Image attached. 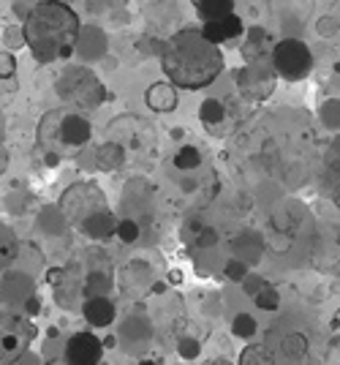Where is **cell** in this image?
Returning <instances> with one entry per match:
<instances>
[{
    "instance_id": "obj_2",
    "label": "cell",
    "mask_w": 340,
    "mask_h": 365,
    "mask_svg": "<svg viewBox=\"0 0 340 365\" xmlns=\"http://www.w3.org/2000/svg\"><path fill=\"white\" fill-rule=\"evenodd\" d=\"M25 44L38 63L68 60L76 49L79 17L63 0H38L25 14Z\"/></svg>"
},
{
    "instance_id": "obj_29",
    "label": "cell",
    "mask_w": 340,
    "mask_h": 365,
    "mask_svg": "<svg viewBox=\"0 0 340 365\" xmlns=\"http://www.w3.org/2000/svg\"><path fill=\"white\" fill-rule=\"evenodd\" d=\"M169 281H172V284H180V281H183V273H180V270L169 273Z\"/></svg>"
},
{
    "instance_id": "obj_26",
    "label": "cell",
    "mask_w": 340,
    "mask_h": 365,
    "mask_svg": "<svg viewBox=\"0 0 340 365\" xmlns=\"http://www.w3.org/2000/svg\"><path fill=\"white\" fill-rule=\"evenodd\" d=\"M213 243H218L216 229H202V234L196 237V245H213Z\"/></svg>"
},
{
    "instance_id": "obj_25",
    "label": "cell",
    "mask_w": 340,
    "mask_h": 365,
    "mask_svg": "<svg viewBox=\"0 0 340 365\" xmlns=\"http://www.w3.org/2000/svg\"><path fill=\"white\" fill-rule=\"evenodd\" d=\"M14 71H17V60H14V55H8V52H0V79H6V76H14Z\"/></svg>"
},
{
    "instance_id": "obj_17",
    "label": "cell",
    "mask_w": 340,
    "mask_h": 365,
    "mask_svg": "<svg viewBox=\"0 0 340 365\" xmlns=\"http://www.w3.org/2000/svg\"><path fill=\"white\" fill-rule=\"evenodd\" d=\"M123 161H125L123 145H118V142H106V145H101V150H98V166H101L104 172H115V169H120Z\"/></svg>"
},
{
    "instance_id": "obj_13",
    "label": "cell",
    "mask_w": 340,
    "mask_h": 365,
    "mask_svg": "<svg viewBox=\"0 0 340 365\" xmlns=\"http://www.w3.org/2000/svg\"><path fill=\"white\" fill-rule=\"evenodd\" d=\"M145 104H147L153 112H161V115L175 112L177 104H180L177 88H175L172 82H153V85L147 88V93H145Z\"/></svg>"
},
{
    "instance_id": "obj_28",
    "label": "cell",
    "mask_w": 340,
    "mask_h": 365,
    "mask_svg": "<svg viewBox=\"0 0 340 365\" xmlns=\"http://www.w3.org/2000/svg\"><path fill=\"white\" fill-rule=\"evenodd\" d=\"M6 166H8V156H6V147H3V142H0V175L6 172Z\"/></svg>"
},
{
    "instance_id": "obj_10",
    "label": "cell",
    "mask_w": 340,
    "mask_h": 365,
    "mask_svg": "<svg viewBox=\"0 0 340 365\" xmlns=\"http://www.w3.org/2000/svg\"><path fill=\"white\" fill-rule=\"evenodd\" d=\"M202 35L210 41V44H226V41H232V38H240L243 31H245V25H243V19L237 17V14H226V17H220V19H210V22H202Z\"/></svg>"
},
{
    "instance_id": "obj_22",
    "label": "cell",
    "mask_w": 340,
    "mask_h": 365,
    "mask_svg": "<svg viewBox=\"0 0 340 365\" xmlns=\"http://www.w3.org/2000/svg\"><path fill=\"white\" fill-rule=\"evenodd\" d=\"M256 305L264 308V311H275V308L280 305L278 292H275L273 286H261V289L256 292Z\"/></svg>"
},
{
    "instance_id": "obj_12",
    "label": "cell",
    "mask_w": 340,
    "mask_h": 365,
    "mask_svg": "<svg viewBox=\"0 0 340 365\" xmlns=\"http://www.w3.org/2000/svg\"><path fill=\"white\" fill-rule=\"evenodd\" d=\"M82 314H85V319L93 327H109L115 322V316H118V308L106 295H93V298H85Z\"/></svg>"
},
{
    "instance_id": "obj_19",
    "label": "cell",
    "mask_w": 340,
    "mask_h": 365,
    "mask_svg": "<svg viewBox=\"0 0 340 365\" xmlns=\"http://www.w3.org/2000/svg\"><path fill=\"white\" fill-rule=\"evenodd\" d=\"M202 164V153L193 147V145H183L177 153H175V166L180 169V172H193V169H199Z\"/></svg>"
},
{
    "instance_id": "obj_21",
    "label": "cell",
    "mask_w": 340,
    "mask_h": 365,
    "mask_svg": "<svg viewBox=\"0 0 340 365\" xmlns=\"http://www.w3.org/2000/svg\"><path fill=\"white\" fill-rule=\"evenodd\" d=\"M118 237L123 240V243H136L139 240V234H142V229H139V221H133V218H123V221H118Z\"/></svg>"
},
{
    "instance_id": "obj_6",
    "label": "cell",
    "mask_w": 340,
    "mask_h": 365,
    "mask_svg": "<svg viewBox=\"0 0 340 365\" xmlns=\"http://www.w3.org/2000/svg\"><path fill=\"white\" fill-rule=\"evenodd\" d=\"M273 66L289 82L305 79L313 71V52L300 38H283L273 47Z\"/></svg>"
},
{
    "instance_id": "obj_9",
    "label": "cell",
    "mask_w": 340,
    "mask_h": 365,
    "mask_svg": "<svg viewBox=\"0 0 340 365\" xmlns=\"http://www.w3.org/2000/svg\"><path fill=\"white\" fill-rule=\"evenodd\" d=\"M106 131H112V136H115L118 145L131 147V150H142V147H147L150 133H153L150 129H147V123L139 120V117H118Z\"/></svg>"
},
{
    "instance_id": "obj_23",
    "label": "cell",
    "mask_w": 340,
    "mask_h": 365,
    "mask_svg": "<svg viewBox=\"0 0 340 365\" xmlns=\"http://www.w3.org/2000/svg\"><path fill=\"white\" fill-rule=\"evenodd\" d=\"M232 332L240 335V338H250V335L256 332V322H253V316H248V314H237L234 322H232Z\"/></svg>"
},
{
    "instance_id": "obj_27",
    "label": "cell",
    "mask_w": 340,
    "mask_h": 365,
    "mask_svg": "<svg viewBox=\"0 0 340 365\" xmlns=\"http://www.w3.org/2000/svg\"><path fill=\"white\" fill-rule=\"evenodd\" d=\"M63 275H65V270H49V278H47V281H49L52 286H58L63 281Z\"/></svg>"
},
{
    "instance_id": "obj_31",
    "label": "cell",
    "mask_w": 340,
    "mask_h": 365,
    "mask_svg": "<svg viewBox=\"0 0 340 365\" xmlns=\"http://www.w3.org/2000/svg\"><path fill=\"white\" fill-rule=\"evenodd\" d=\"M139 365H158V363H153V360H145V363H139Z\"/></svg>"
},
{
    "instance_id": "obj_4",
    "label": "cell",
    "mask_w": 340,
    "mask_h": 365,
    "mask_svg": "<svg viewBox=\"0 0 340 365\" xmlns=\"http://www.w3.org/2000/svg\"><path fill=\"white\" fill-rule=\"evenodd\" d=\"M58 96L65 104L76 106L79 112H93L106 99V88L98 82V76L90 68L68 66L58 76Z\"/></svg>"
},
{
    "instance_id": "obj_14",
    "label": "cell",
    "mask_w": 340,
    "mask_h": 365,
    "mask_svg": "<svg viewBox=\"0 0 340 365\" xmlns=\"http://www.w3.org/2000/svg\"><path fill=\"white\" fill-rule=\"evenodd\" d=\"M308 357V341L302 335H286L280 341V363L283 365H297Z\"/></svg>"
},
{
    "instance_id": "obj_5",
    "label": "cell",
    "mask_w": 340,
    "mask_h": 365,
    "mask_svg": "<svg viewBox=\"0 0 340 365\" xmlns=\"http://www.w3.org/2000/svg\"><path fill=\"white\" fill-rule=\"evenodd\" d=\"M35 338V327L17 314L6 300H0V365H11Z\"/></svg>"
},
{
    "instance_id": "obj_24",
    "label": "cell",
    "mask_w": 340,
    "mask_h": 365,
    "mask_svg": "<svg viewBox=\"0 0 340 365\" xmlns=\"http://www.w3.org/2000/svg\"><path fill=\"white\" fill-rule=\"evenodd\" d=\"M226 278H229V281H245V278H248L245 262H240V259H232V262H226Z\"/></svg>"
},
{
    "instance_id": "obj_11",
    "label": "cell",
    "mask_w": 340,
    "mask_h": 365,
    "mask_svg": "<svg viewBox=\"0 0 340 365\" xmlns=\"http://www.w3.org/2000/svg\"><path fill=\"white\" fill-rule=\"evenodd\" d=\"M79 232L85 234V237H90V240H95V243H106L118 232V218H115V213L109 207H101V210H95L93 216H88L79 224Z\"/></svg>"
},
{
    "instance_id": "obj_8",
    "label": "cell",
    "mask_w": 340,
    "mask_h": 365,
    "mask_svg": "<svg viewBox=\"0 0 340 365\" xmlns=\"http://www.w3.org/2000/svg\"><path fill=\"white\" fill-rule=\"evenodd\" d=\"M104 355V341H98L93 332H74L65 341L63 360L65 365H98Z\"/></svg>"
},
{
    "instance_id": "obj_7",
    "label": "cell",
    "mask_w": 340,
    "mask_h": 365,
    "mask_svg": "<svg viewBox=\"0 0 340 365\" xmlns=\"http://www.w3.org/2000/svg\"><path fill=\"white\" fill-rule=\"evenodd\" d=\"M101 207H106V197L95 183H74L60 200L63 216L74 227H79L88 216H93Z\"/></svg>"
},
{
    "instance_id": "obj_15",
    "label": "cell",
    "mask_w": 340,
    "mask_h": 365,
    "mask_svg": "<svg viewBox=\"0 0 340 365\" xmlns=\"http://www.w3.org/2000/svg\"><path fill=\"white\" fill-rule=\"evenodd\" d=\"M17 257H19V237L8 224L0 221V270L14 265Z\"/></svg>"
},
{
    "instance_id": "obj_30",
    "label": "cell",
    "mask_w": 340,
    "mask_h": 365,
    "mask_svg": "<svg viewBox=\"0 0 340 365\" xmlns=\"http://www.w3.org/2000/svg\"><path fill=\"white\" fill-rule=\"evenodd\" d=\"M207 365H232V363H229V360H210Z\"/></svg>"
},
{
    "instance_id": "obj_1",
    "label": "cell",
    "mask_w": 340,
    "mask_h": 365,
    "mask_svg": "<svg viewBox=\"0 0 340 365\" xmlns=\"http://www.w3.org/2000/svg\"><path fill=\"white\" fill-rule=\"evenodd\" d=\"M161 68L175 88L202 90L213 85L223 71V52L216 44H210L202 31L188 28L163 41Z\"/></svg>"
},
{
    "instance_id": "obj_20",
    "label": "cell",
    "mask_w": 340,
    "mask_h": 365,
    "mask_svg": "<svg viewBox=\"0 0 340 365\" xmlns=\"http://www.w3.org/2000/svg\"><path fill=\"white\" fill-rule=\"evenodd\" d=\"M199 120L207 123V126H216L223 120V104L218 99H207L202 106H199Z\"/></svg>"
},
{
    "instance_id": "obj_16",
    "label": "cell",
    "mask_w": 340,
    "mask_h": 365,
    "mask_svg": "<svg viewBox=\"0 0 340 365\" xmlns=\"http://www.w3.org/2000/svg\"><path fill=\"white\" fill-rule=\"evenodd\" d=\"M202 22H210V19H220L226 14H234V0H193Z\"/></svg>"
},
{
    "instance_id": "obj_18",
    "label": "cell",
    "mask_w": 340,
    "mask_h": 365,
    "mask_svg": "<svg viewBox=\"0 0 340 365\" xmlns=\"http://www.w3.org/2000/svg\"><path fill=\"white\" fill-rule=\"evenodd\" d=\"M240 365H275V357H273L270 349H264L259 343H250L240 355Z\"/></svg>"
},
{
    "instance_id": "obj_3",
    "label": "cell",
    "mask_w": 340,
    "mask_h": 365,
    "mask_svg": "<svg viewBox=\"0 0 340 365\" xmlns=\"http://www.w3.org/2000/svg\"><path fill=\"white\" fill-rule=\"evenodd\" d=\"M90 136H93L90 120L82 112L55 109V112H47L38 123V145L44 147L47 164H58L60 156L76 153L82 145H88Z\"/></svg>"
}]
</instances>
